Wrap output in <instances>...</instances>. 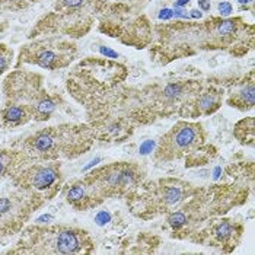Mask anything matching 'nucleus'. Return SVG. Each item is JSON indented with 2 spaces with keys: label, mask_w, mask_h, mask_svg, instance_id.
Masks as SVG:
<instances>
[{
  "label": "nucleus",
  "mask_w": 255,
  "mask_h": 255,
  "mask_svg": "<svg viewBox=\"0 0 255 255\" xmlns=\"http://www.w3.org/2000/svg\"><path fill=\"white\" fill-rule=\"evenodd\" d=\"M182 194H184V191H182L181 187H178V185H168L162 191V201L166 206L175 204V203H178L182 198Z\"/></svg>",
  "instance_id": "nucleus-13"
},
{
  "label": "nucleus",
  "mask_w": 255,
  "mask_h": 255,
  "mask_svg": "<svg viewBox=\"0 0 255 255\" xmlns=\"http://www.w3.org/2000/svg\"><path fill=\"white\" fill-rule=\"evenodd\" d=\"M1 120L6 127H18L22 124H26L32 117L16 105H6L1 110Z\"/></svg>",
  "instance_id": "nucleus-10"
},
{
  "label": "nucleus",
  "mask_w": 255,
  "mask_h": 255,
  "mask_svg": "<svg viewBox=\"0 0 255 255\" xmlns=\"http://www.w3.org/2000/svg\"><path fill=\"white\" fill-rule=\"evenodd\" d=\"M3 91L6 105L20 107L37 121L48 120L57 105L44 89L42 76L38 73L15 70L4 79Z\"/></svg>",
  "instance_id": "nucleus-3"
},
{
  "label": "nucleus",
  "mask_w": 255,
  "mask_h": 255,
  "mask_svg": "<svg viewBox=\"0 0 255 255\" xmlns=\"http://www.w3.org/2000/svg\"><path fill=\"white\" fill-rule=\"evenodd\" d=\"M239 3H242V4H247V3H251L253 0H238Z\"/></svg>",
  "instance_id": "nucleus-26"
},
{
  "label": "nucleus",
  "mask_w": 255,
  "mask_h": 255,
  "mask_svg": "<svg viewBox=\"0 0 255 255\" xmlns=\"http://www.w3.org/2000/svg\"><path fill=\"white\" fill-rule=\"evenodd\" d=\"M110 219H111V216H110L108 212H101V213H98L97 217H95V222H97L98 225H105V223L110 222Z\"/></svg>",
  "instance_id": "nucleus-20"
},
{
  "label": "nucleus",
  "mask_w": 255,
  "mask_h": 255,
  "mask_svg": "<svg viewBox=\"0 0 255 255\" xmlns=\"http://www.w3.org/2000/svg\"><path fill=\"white\" fill-rule=\"evenodd\" d=\"M39 0H0V9L3 10H20L28 7L32 3H37Z\"/></svg>",
  "instance_id": "nucleus-14"
},
{
  "label": "nucleus",
  "mask_w": 255,
  "mask_h": 255,
  "mask_svg": "<svg viewBox=\"0 0 255 255\" xmlns=\"http://www.w3.org/2000/svg\"><path fill=\"white\" fill-rule=\"evenodd\" d=\"M220 95L215 92H204L197 98V110L203 114H210L219 107Z\"/></svg>",
  "instance_id": "nucleus-12"
},
{
  "label": "nucleus",
  "mask_w": 255,
  "mask_h": 255,
  "mask_svg": "<svg viewBox=\"0 0 255 255\" xmlns=\"http://www.w3.org/2000/svg\"><path fill=\"white\" fill-rule=\"evenodd\" d=\"M152 147H153V143H152V141H146V143L143 144V147H141V153L146 155V153L152 152Z\"/></svg>",
  "instance_id": "nucleus-22"
},
{
  "label": "nucleus",
  "mask_w": 255,
  "mask_h": 255,
  "mask_svg": "<svg viewBox=\"0 0 255 255\" xmlns=\"http://www.w3.org/2000/svg\"><path fill=\"white\" fill-rule=\"evenodd\" d=\"M12 59H13V51L7 45L0 44V76L10 67Z\"/></svg>",
  "instance_id": "nucleus-15"
},
{
  "label": "nucleus",
  "mask_w": 255,
  "mask_h": 255,
  "mask_svg": "<svg viewBox=\"0 0 255 255\" xmlns=\"http://www.w3.org/2000/svg\"><path fill=\"white\" fill-rule=\"evenodd\" d=\"M254 82L251 80L248 86L242 88L239 92L232 94L229 99V105L238 110H251L254 107Z\"/></svg>",
  "instance_id": "nucleus-11"
},
{
  "label": "nucleus",
  "mask_w": 255,
  "mask_h": 255,
  "mask_svg": "<svg viewBox=\"0 0 255 255\" xmlns=\"http://www.w3.org/2000/svg\"><path fill=\"white\" fill-rule=\"evenodd\" d=\"M66 201L76 210H88L95 207L98 203H101L95 193L89 188V185L83 181L79 179L67 185L66 188Z\"/></svg>",
  "instance_id": "nucleus-9"
},
{
  "label": "nucleus",
  "mask_w": 255,
  "mask_h": 255,
  "mask_svg": "<svg viewBox=\"0 0 255 255\" xmlns=\"http://www.w3.org/2000/svg\"><path fill=\"white\" fill-rule=\"evenodd\" d=\"M13 184L39 200H51L61 185V171L57 163H35L19 171L13 177Z\"/></svg>",
  "instance_id": "nucleus-6"
},
{
  "label": "nucleus",
  "mask_w": 255,
  "mask_h": 255,
  "mask_svg": "<svg viewBox=\"0 0 255 255\" xmlns=\"http://www.w3.org/2000/svg\"><path fill=\"white\" fill-rule=\"evenodd\" d=\"M83 179L102 200L105 197L117 196L133 187L137 182L138 172L133 165L128 163H111L92 171Z\"/></svg>",
  "instance_id": "nucleus-7"
},
{
  "label": "nucleus",
  "mask_w": 255,
  "mask_h": 255,
  "mask_svg": "<svg viewBox=\"0 0 255 255\" xmlns=\"http://www.w3.org/2000/svg\"><path fill=\"white\" fill-rule=\"evenodd\" d=\"M168 222L174 229H179L181 226H184L187 223V216L182 212H175L168 217Z\"/></svg>",
  "instance_id": "nucleus-17"
},
{
  "label": "nucleus",
  "mask_w": 255,
  "mask_h": 255,
  "mask_svg": "<svg viewBox=\"0 0 255 255\" xmlns=\"http://www.w3.org/2000/svg\"><path fill=\"white\" fill-rule=\"evenodd\" d=\"M76 45L70 39L60 35H48L45 38L35 39L25 44L19 51L20 64H34L47 70H59L67 67L76 57Z\"/></svg>",
  "instance_id": "nucleus-5"
},
{
  "label": "nucleus",
  "mask_w": 255,
  "mask_h": 255,
  "mask_svg": "<svg viewBox=\"0 0 255 255\" xmlns=\"http://www.w3.org/2000/svg\"><path fill=\"white\" fill-rule=\"evenodd\" d=\"M204 134L201 124L198 123H178L163 137L160 138L156 149L157 160H174L188 152H193L203 141Z\"/></svg>",
  "instance_id": "nucleus-8"
},
{
  "label": "nucleus",
  "mask_w": 255,
  "mask_h": 255,
  "mask_svg": "<svg viewBox=\"0 0 255 255\" xmlns=\"http://www.w3.org/2000/svg\"><path fill=\"white\" fill-rule=\"evenodd\" d=\"M188 3H190V0H177L174 6L175 7H182V6H187Z\"/></svg>",
  "instance_id": "nucleus-25"
},
{
  "label": "nucleus",
  "mask_w": 255,
  "mask_h": 255,
  "mask_svg": "<svg viewBox=\"0 0 255 255\" xmlns=\"http://www.w3.org/2000/svg\"><path fill=\"white\" fill-rule=\"evenodd\" d=\"M99 51H101L102 56H105V59H118L120 57V54H118L117 51H114V50H111L108 47H101Z\"/></svg>",
  "instance_id": "nucleus-19"
},
{
  "label": "nucleus",
  "mask_w": 255,
  "mask_h": 255,
  "mask_svg": "<svg viewBox=\"0 0 255 255\" xmlns=\"http://www.w3.org/2000/svg\"><path fill=\"white\" fill-rule=\"evenodd\" d=\"M92 0H56L53 10L37 23L31 38L44 34H63L69 37H83L89 29L91 18L83 12Z\"/></svg>",
  "instance_id": "nucleus-4"
},
{
  "label": "nucleus",
  "mask_w": 255,
  "mask_h": 255,
  "mask_svg": "<svg viewBox=\"0 0 255 255\" xmlns=\"http://www.w3.org/2000/svg\"><path fill=\"white\" fill-rule=\"evenodd\" d=\"M198 6H200V9L204 10V12L210 10V3H209L207 0H198Z\"/></svg>",
  "instance_id": "nucleus-23"
},
{
  "label": "nucleus",
  "mask_w": 255,
  "mask_h": 255,
  "mask_svg": "<svg viewBox=\"0 0 255 255\" xmlns=\"http://www.w3.org/2000/svg\"><path fill=\"white\" fill-rule=\"evenodd\" d=\"M172 16H174V10H171V9H163L159 13V19L160 20H168L171 19Z\"/></svg>",
  "instance_id": "nucleus-21"
},
{
  "label": "nucleus",
  "mask_w": 255,
  "mask_h": 255,
  "mask_svg": "<svg viewBox=\"0 0 255 255\" xmlns=\"http://www.w3.org/2000/svg\"><path fill=\"white\" fill-rule=\"evenodd\" d=\"M92 141L94 136L89 127L63 124L42 128L28 136L22 143V150L29 159L57 160L60 157H76L85 153Z\"/></svg>",
  "instance_id": "nucleus-1"
},
{
  "label": "nucleus",
  "mask_w": 255,
  "mask_h": 255,
  "mask_svg": "<svg viewBox=\"0 0 255 255\" xmlns=\"http://www.w3.org/2000/svg\"><path fill=\"white\" fill-rule=\"evenodd\" d=\"M92 248L88 232L66 226H31L9 254H86Z\"/></svg>",
  "instance_id": "nucleus-2"
},
{
  "label": "nucleus",
  "mask_w": 255,
  "mask_h": 255,
  "mask_svg": "<svg viewBox=\"0 0 255 255\" xmlns=\"http://www.w3.org/2000/svg\"><path fill=\"white\" fill-rule=\"evenodd\" d=\"M217 9H219V12H220L222 16H229V15L232 13V10H234L232 4H231L229 1H222V3H219Z\"/></svg>",
  "instance_id": "nucleus-18"
},
{
  "label": "nucleus",
  "mask_w": 255,
  "mask_h": 255,
  "mask_svg": "<svg viewBox=\"0 0 255 255\" xmlns=\"http://www.w3.org/2000/svg\"><path fill=\"white\" fill-rule=\"evenodd\" d=\"M234 232H235L234 226L229 222H222V223L217 225L216 229H215V236L220 242H226L228 239H231L234 236Z\"/></svg>",
  "instance_id": "nucleus-16"
},
{
  "label": "nucleus",
  "mask_w": 255,
  "mask_h": 255,
  "mask_svg": "<svg viewBox=\"0 0 255 255\" xmlns=\"http://www.w3.org/2000/svg\"><path fill=\"white\" fill-rule=\"evenodd\" d=\"M193 19H200L201 16H203V13H201V10H197V9H194V10H191V15H190Z\"/></svg>",
  "instance_id": "nucleus-24"
}]
</instances>
